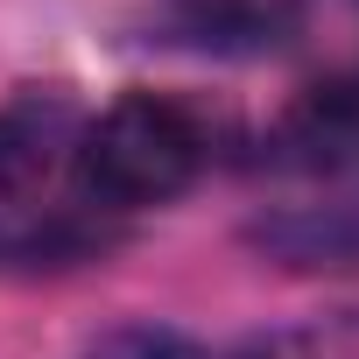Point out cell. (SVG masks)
I'll list each match as a JSON object with an SVG mask.
<instances>
[{
	"instance_id": "6da1fadb",
	"label": "cell",
	"mask_w": 359,
	"mask_h": 359,
	"mask_svg": "<svg viewBox=\"0 0 359 359\" xmlns=\"http://www.w3.org/2000/svg\"><path fill=\"white\" fill-rule=\"evenodd\" d=\"M78 162L106 205H169L176 191H191V176L205 162V134L176 99L127 92L92 120Z\"/></svg>"
}]
</instances>
